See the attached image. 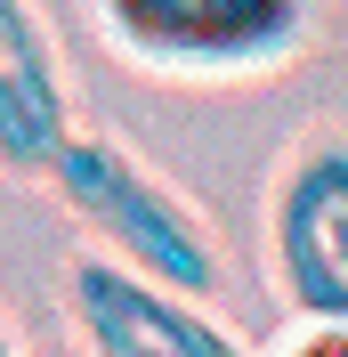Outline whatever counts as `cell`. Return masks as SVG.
Masks as SVG:
<instances>
[{
  "label": "cell",
  "instance_id": "6",
  "mask_svg": "<svg viewBox=\"0 0 348 357\" xmlns=\"http://www.w3.org/2000/svg\"><path fill=\"white\" fill-rule=\"evenodd\" d=\"M283 357H348V325H308Z\"/></svg>",
  "mask_w": 348,
  "mask_h": 357
},
{
  "label": "cell",
  "instance_id": "4",
  "mask_svg": "<svg viewBox=\"0 0 348 357\" xmlns=\"http://www.w3.org/2000/svg\"><path fill=\"white\" fill-rule=\"evenodd\" d=\"M65 309L89 357H251L195 292L154 284L113 252H89L65 276Z\"/></svg>",
  "mask_w": 348,
  "mask_h": 357
},
{
  "label": "cell",
  "instance_id": "2",
  "mask_svg": "<svg viewBox=\"0 0 348 357\" xmlns=\"http://www.w3.org/2000/svg\"><path fill=\"white\" fill-rule=\"evenodd\" d=\"M316 0H97L106 41L146 73L227 82V73H276L308 41Z\"/></svg>",
  "mask_w": 348,
  "mask_h": 357
},
{
  "label": "cell",
  "instance_id": "5",
  "mask_svg": "<svg viewBox=\"0 0 348 357\" xmlns=\"http://www.w3.org/2000/svg\"><path fill=\"white\" fill-rule=\"evenodd\" d=\"M65 138H73V98L57 41L33 0H0V171L49 178Z\"/></svg>",
  "mask_w": 348,
  "mask_h": 357
},
{
  "label": "cell",
  "instance_id": "1",
  "mask_svg": "<svg viewBox=\"0 0 348 357\" xmlns=\"http://www.w3.org/2000/svg\"><path fill=\"white\" fill-rule=\"evenodd\" d=\"M49 195L97 236V252H113L122 268H138L154 284H178V292H195V301H211L219 276H227L211 220L162 171H146L130 146H113L97 130L65 138V155L49 162Z\"/></svg>",
  "mask_w": 348,
  "mask_h": 357
},
{
  "label": "cell",
  "instance_id": "3",
  "mask_svg": "<svg viewBox=\"0 0 348 357\" xmlns=\"http://www.w3.org/2000/svg\"><path fill=\"white\" fill-rule=\"evenodd\" d=\"M267 276L300 325H348V138H308L267 195Z\"/></svg>",
  "mask_w": 348,
  "mask_h": 357
},
{
  "label": "cell",
  "instance_id": "7",
  "mask_svg": "<svg viewBox=\"0 0 348 357\" xmlns=\"http://www.w3.org/2000/svg\"><path fill=\"white\" fill-rule=\"evenodd\" d=\"M0 357H24V349H17V333H8V325H0Z\"/></svg>",
  "mask_w": 348,
  "mask_h": 357
}]
</instances>
